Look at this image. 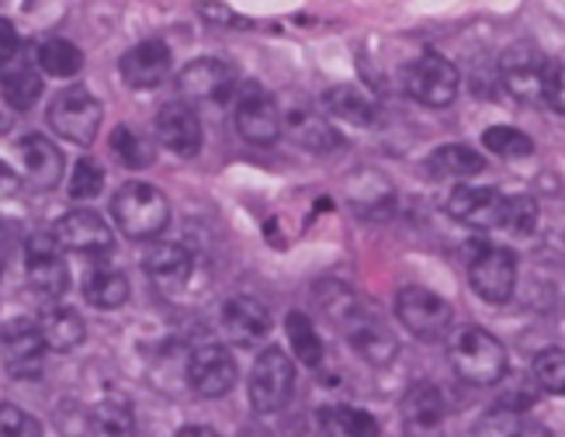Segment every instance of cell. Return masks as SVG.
I'll return each mask as SVG.
<instances>
[{
    "mask_svg": "<svg viewBox=\"0 0 565 437\" xmlns=\"http://www.w3.org/2000/svg\"><path fill=\"white\" fill-rule=\"evenodd\" d=\"M451 369L469 385H497L507 375V348L482 327H465L451 337Z\"/></svg>",
    "mask_w": 565,
    "mask_h": 437,
    "instance_id": "cell-1",
    "label": "cell"
},
{
    "mask_svg": "<svg viewBox=\"0 0 565 437\" xmlns=\"http://www.w3.org/2000/svg\"><path fill=\"white\" fill-rule=\"evenodd\" d=\"M111 215L129 239H153L170 223V205L160 188L146 181H129L111 199Z\"/></svg>",
    "mask_w": 565,
    "mask_h": 437,
    "instance_id": "cell-2",
    "label": "cell"
},
{
    "mask_svg": "<svg viewBox=\"0 0 565 437\" xmlns=\"http://www.w3.org/2000/svg\"><path fill=\"white\" fill-rule=\"evenodd\" d=\"M102 118L105 108L102 102L84 87V84H73L66 90H60L49 105V126H53L56 136L77 142V146H90L102 132Z\"/></svg>",
    "mask_w": 565,
    "mask_h": 437,
    "instance_id": "cell-3",
    "label": "cell"
},
{
    "mask_svg": "<svg viewBox=\"0 0 565 437\" xmlns=\"http://www.w3.org/2000/svg\"><path fill=\"white\" fill-rule=\"evenodd\" d=\"M396 316L399 323L416 337V340H445L448 330H451V302L445 296H437L434 288H424V285H406L399 288L396 296Z\"/></svg>",
    "mask_w": 565,
    "mask_h": 437,
    "instance_id": "cell-4",
    "label": "cell"
},
{
    "mask_svg": "<svg viewBox=\"0 0 565 437\" xmlns=\"http://www.w3.org/2000/svg\"><path fill=\"white\" fill-rule=\"evenodd\" d=\"M472 260H469V281L472 291L486 302H507L518 288V257L507 247H493V243H472Z\"/></svg>",
    "mask_w": 565,
    "mask_h": 437,
    "instance_id": "cell-5",
    "label": "cell"
},
{
    "mask_svg": "<svg viewBox=\"0 0 565 437\" xmlns=\"http://www.w3.org/2000/svg\"><path fill=\"white\" fill-rule=\"evenodd\" d=\"M406 90L427 108H448L458 97V66L440 53H424L406 70Z\"/></svg>",
    "mask_w": 565,
    "mask_h": 437,
    "instance_id": "cell-6",
    "label": "cell"
},
{
    "mask_svg": "<svg viewBox=\"0 0 565 437\" xmlns=\"http://www.w3.org/2000/svg\"><path fill=\"white\" fill-rule=\"evenodd\" d=\"M295 364L281 348H267L250 372V403L257 413H278L291 399Z\"/></svg>",
    "mask_w": 565,
    "mask_h": 437,
    "instance_id": "cell-7",
    "label": "cell"
},
{
    "mask_svg": "<svg viewBox=\"0 0 565 437\" xmlns=\"http://www.w3.org/2000/svg\"><path fill=\"white\" fill-rule=\"evenodd\" d=\"M340 320H343V330H348V340L351 348L372 364H388L392 358H396L399 344L396 337H392V330L385 327V320L379 312L364 309L358 302H343L340 306Z\"/></svg>",
    "mask_w": 565,
    "mask_h": 437,
    "instance_id": "cell-8",
    "label": "cell"
},
{
    "mask_svg": "<svg viewBox=\"0 0 565 437\" xmlns=\"http://www.w3.org/2000/svg\"><path fill=\"white\" fill-rule=\"evenodd\" d=\"M236 129L239 136L254 142V146H271L278 142L285 121H281V108L275 105V97L267 94L264 87L257 84H243L239 94H236Z\"/></svg>",
    "mask_w": 565,
    "mask_h": 437,
    "instance_id": "cell-9",
    "label": "cell"
},
{
    "mask_svg": "<svg viewBox=\"0 0 565 437\" xmlns=\"http://www.w3.org/2000/svg\"><path fill=\"white\" fill-rule=\"evenodd\" d=\"M236 90V73L223 60H194L178 73V97L188 105H226Z\"/></svg>",
    "mask_w": 565,
    "mask_h": 437,
    "instance_id": "cell-10",
    "label": "cell"
},
{
    "mask_svg": "<svg viewBox=\"0 0 565 437\" xmlns=\"http://www.w3.org/2000/svg\"><path fill=\"white\" fill-rule=\"evenodd\" d=\"M545 70L548 63L537 53V45L518 42L500 60V84L518 102H537V97H545Z\"/></svg>",
    "mask_w": 565,
    "mask_h": 437,
    "instance_id": "cell-11",
    "label": "cell"
},
{
    "mask_svg": "<svg viewBox=\"0 0 565 437\" xmlns=\"http://www.w3.org/2000/svg\"><path fill=\"white\" fill-rule=\"evenodd\" d=\"M53 233L66 251L84 254V257H108L115 251V230L90 209H73L60 215Z\"/></svg>",
    "mask_w": 565,
    "mask_h": 437,
    "instance_id": "cell-12",
    "label": "cell"
},
{
    "mask_svg": "<svg viewBox=\"0 0 565 437\" xmlns=\"http://www.w3.org/2000/svg\"><path fill=\"white\" fill-rule=\"evenodd\" d=\"M63 243L56 239V233H35L24 247V267H29V281L42 296L56 299L70 285V267L63 260Z\"/></svg>",
    "mask_w": 565,
    "mask_h": 437,
    "instance_id": "cell-13",
    "label": "cell"
},
{
    "mask_svg": "<svg viewBox=\"0 0 565 437\" xmlns=\"http://www.w3.org/2000/svg\"><path fill=\"white\" fill-rule=\"evenodd\" d=\"M11 160L18 178L35 191H53L63 181V153L45 136H24Z\"/></svg>",
    "mask_w": 565,
    "mask_h": 437,
    "instance_id": "cell-14",
    "label": "cell"
},
{
    "mask_svg": "<svg viewBox=\"0 0 565 437\" xmlns=\"http://www.w3.org/2000/svg\"><path fill=\"white\" fill-rule=\"evenodd\" d=\"M157 139L160 146H167L174 157H199L202 153V118L188 102H170L160 108L157 115Z\"/></svg>",
    "mask_w": 565,
    "mask_h": 437,
    "instance_id": "cell-15",
    "label": "cell"
},
{
    "mask_svg": "<svg viewBox=\"0 0 565 437\" xmlns=\"http://www.w3.org/2000/svg\"><path fill=\"white\" fill-rule=\"evenodd\" d=\"M507 205H510V199L500 188H472V184L455 188L451 199H448V212L458 218V223L479 226V230L503 226Z\"/></svg>",
    "mask_w": 565,
    "mask_h": 437,
    "instance_id": "cell-16",
    "label": "cell"
},
{
    "mask_svg": "<svg viewBox=\"0 0 565 437\" xmlns=\"http://www.w3.org/2000/svg\"><path fill=\"white\" fill-rule=\"evenodd\" d=\"M188 382L199 396L205 399H218L226 396L230 388L236 385V361L230 358L226 348L218 344H205L191 354L188 361Z\"/></svg>",
    "mask_w": 565,
    "mask_h": 437,
    "instance_id": "cell-17",
    "label": "cell"
},
{
    "mask_svg": "<svg viewBox=\"0 0 565 437\" xmlns=\"http://www.w3.org/2000/svg\"><path fill=\"white\" fill-rule=\"evenodd\" d=\"M281 121H285V132L291 142H299L302 150L309 153H330L340 146V136L330 121L319 115L306 97H295L291 105L281 108Z\"/></svg>",
    "mask_w": 565,
    "mask_h": 437,
    "instance_id": "cell-18",
    "label": "cell"
},
{
    "mask_svg": "<svg viewBox=\"0 0 565 437\" xmlns=\"http://www.w3.org/2000/svg\"><path fill=\"white\" fill-rule=\"evenodd\" d=\"M118 70L132 90H153L170 77V49L160 39H146L121 56Z\"/></svg>",
    "mask_w": 565,
    "mask_h": 437,
    "instance_id": "cell-19",
    "label": "cell"
},
{
    "mask_svg": "<svg viewBox=\"0 0 565 437\" xmlns=\"http://www.w3.org/2000/svg\"><path fill=\"white\" fill-rule=\"evenodd\" d=\"M223 327L236 348H254L257 340L271 333V316H267V309L257 299L236 296L223 306Z\"/></svg>",
    "mask_w": 565,
    "mask_h": 437,
    "instance_id": "cell-20",
    "label": "cell"
},
{
    "mask_svg": "<svg viewBox=\"0 0 565 437\" xmlns=\"http://www.w3.org/2000/svg\"><path fill=\"white\" fill-rule=\"evenodd\" d=\"M42 348H45V337L35 320L18 316V320L4 323V361L14 375H21V369H35Z\"/></svg>",
    "mask_w": 565,
    "mask_h": 437,
    "instance_id": "cell-21",
    "label": "cell"
},
{
    "mask_svg": "<svg viewBox=\"0 0 565 437\" xmlns=\"http://www.w3.org/2000/svg\"><path fill=\"white\" fill-rule=\"evenodd\" d=\"M39 327H42V337H45V348L49 351H73L84 344L87 337V323L77 309L70 306H45L42 316H39Z\"/></svg>",
    "mask_w": 565,
    "mask_h": 437,
    "instance_id": "cell-22",
    "label": "cell"
},
{
    "mask_svg": "<svg viewBox=\"0 0 565 437\" xmlns=\"http://www.w3.org/2000/svg\"><path fill=\"white\" fill-rule=\"evenodd\" d=\"M445 396L430 382H416L403 399V417L413 434H430L445 424Z\"/></svg>",
    "mask_w": 565,
    "mask_h": 437,
    "instance_id": "cell-23",
    "label": "cell"
},
{
    "mask_svg": "<svg viewBox=\"0 0 565 437\" xmlns=\"http://www.w3.org/2000/svg\"><path fill=\"white\" fill-rule=\"evenodd\" d=\"M142 271L160 285H181L191 275V251L184 243H153L142 254Z\"/></svg>",
    "mask_w": 565,
    "mask_h": 437,
    "instance_id": "cell-24",
    "label": "cell"
},
{
    "mask_svg": "<svg viewBox=\"0 0 565 437\" xmlns=\"http://www.w3.org/2000/svg\"><path fill=\"white\" fill-rule=\"evenodd\" d=\"M323 108L340 118V121H351V126H372L379 108L372 102V94L354 87V84H340V87H330L323 94Z\"/></svg>",
    "mask_w": 565,
    "mask_h": 437,
    "instance_id": "cell-25",
    "label": "cell"
},
{
    "mask_svg": "<svg viewBox=\"0 0 565 437\" xmlns=\"http://www.w3.org/2000/svg\"><path fill=\"white\" fill-rule=\"evenodd\" d=\"M319 434L323 437H379V420L372 413L354 406H327L319 413Z\"/></svg>",
    "mask_w": 565,
    "mask_h": 437,
    "instance_id": "cell-26",
    "label": "cell"
},
{
    "mask_svg": "<svg viewBox=\"0 0 565 437\" xmlns=\"http://www.w3.org/2000/svg\"><path fill=\"white\" fill-rule=\"evenodd\" d=\"M129 278L111 267H97L84 281V296L94 309H121L129 302Z\"/></svg>",
    "mask_w": 565,
    "mask_h": 437,
    "instance_id": "cell-27",
    "label": "cell"
},
{
    "mask_svg": "<svg viewBox=\"0 0 565 437\" xmlns=\"http://www.w3.org/2000/svg\"><path fill=\"white\" fill-rule=\"evenodd\" d=\"M90 430L94 437H132L136 417L126 399H102L90 409Z\"/></svg>",
    "mask_w": 565,
    "mask_h": 437,
    "instance_id": "cell-28",
    "label": "cell"
},
{
    "mask_svg": "<svg viewBox=\"0 0 565 437\" xmlns=\"http://www.w3.org/2000/svg\"><path fill=\"white\" fill-rule=\"evenodd\" d=\"M427 163H430V174H437V178H472L486 167V160L472 150V146H461V142L440 146V150L430 153Z\"/></svg>",
    "mask_w": 565,
    "mask_h": 437,
    "instance_id": "cell-29",
    "label": "cell"
},
{
    "mask_svg": "<svg viewBox=\"0 0 565 437\" xmlns=\"http://www.w3.org/2000/svg\"><path fill=\"white\" fill-rule=\"evenodd\" d=\"M285 330H288L291 358H299L302 364H309V369H319V361H323V340H319L309 316L306 312H288Z\"/></svg>",
    "mask_w": 565,
    "mask_h": 437,
    "instance_id": "cell-30",
    "label": "cell"
},
{
    "mask_svg": "<svg viewBox=\"0 0 565 437\" xmlns=\"http://www.w3.org/2000/svg\"><path fill=\"white\" fill-rule=\"evenodd\" d=\"M39 66H42V73H49V77L66 81V77H77L84 70V53L66 39H45L39 45Z\"/></svg>",
    "mask_w": 565,
    "mask_h": 437,
    "instance_id": "cell-31",
    "label": "cell"
},
{
    "mask_svg": "<svg viewBox=\"0 0 565 437\" xmlns=\"http://www.w3.org/2000/svg\"><path fill=\"white\" fill-rule=\"evenodd\" d=\"M111 153L126 167L139 170V167H150L157 160V146H153V139L139 136L132 126H118L111 132Z\"/></svg>",
    "mask_w": 565,
    "mask_h": 437,
    "instance_id": "cell-32",
    "label": "cell"
},
{
    "mask_svg": "<svg viewBox=\"0 0 565 437\" xmlns=\"http://www.w3.org/2000/svg\"><path fill=\"white\" fill-rule=\"evenodd\" d=\"M42 94V77L32 66H14L4 70V105L14 111H29Z\"/></svg>",
    "mask_w": 565,
    "mask_h": 437,
    "instance_id": "cell-33",
    "label": "cell"
},
{
    "mask_svg": "<svg viewBox=\"0 0 565 437\" xmlns=\"http://www.w3.org/2000/svg\"><path fill=\"white\" fill-rule=\"evenodd\" d=\"M482 146L489 153L507 157V160H521V157L534 153V139L521 129H513V126H489L482 132Z\"/></svg>",
    "mask_w": 565,
    "mask_h": 437,
    "instance_id": "cell-34",
    "label": "cell"
},
{
    "mask_svg": "<svg viewBox=\"0 0 565 437\" xmlns=\"http://www.w3.org/2000/svg\"><path fill=\"white\" fill-rule=\"evenodd\" d=\"M531 372L537 379V385L552 396H565V351L562 348H545L534 354Z\"/></svg>",
    "mask_w": 565,
    "mask_h": 437,
    "instance_id": "cell-35",
    "label": "cell"
},
{
    "mask_svg": "<svg viewBox=\"0 0 565 437\" xmlns=\"http://www.w3.org/2000/svg\"><path fill=\"white\" fill-rule=\"evenodd\" d=\"M105 191V170L97 160L90 157H81L77 163H73V174H70V184H66V194L70 199H97V194Z\"/></svg>",
    "mask_w": 565,
    "mask_h": 437,
    "instance_id": "cell-36",
    "label": "cell"
},
{
    "mask_svg": "<svg viewBox=\"0 0 565 437\" xmlns=\"http://www.w3.org/2000/svg\"><path fill=\"white\" fill-rule=\"evenodd\" d=\"M503 230L513 233V236H531L537 230V202L527 199V194H518V199H510Z\"/></svg>",
    "mask_w": 565,
    "mask_h": 437,
    "instance_id": "cell-37",
    "label": "cell"
},
{
    "mask_svg": "<svg viewBox=\"0 0 565 437\" xmlns=\"http://www.w3.org/2000/svg\"><path fill=\"white\" fill-rule=\"evenodd\" d=\"M0 437H42V427L21 406L4 403L0 406Z\"/></svg>",
    "mask_w": 565,
    "mask_h": 437,
    "instance_id": "cell-38",
    "label": "cell"
},
{
    "mask_svg": "<svg viewBox=\"0 0 565 437\" xmlns=\"http://www.w3.org/2000/svg\"><path fill=\"white\" fill-rule=\"evenodd\" d=\"M199 14L209 21V24H218V29H250V21L236 14L233 8L218 4V0H209V4H199Z\"/></svg>",
    "mask_w": 565,
    "mask_h": 437,
    "instance_id": "cell-39",
    "label": "cell"
},
{
    "mask_svg": "<svg viewBox=\"0 0 565 437\" xmlns=\"http://www.w3.org/2000/svg\"><path fill=\"white\" fill-rule=\"evenodd\" d=\"M545 102L552 111L565 115V63H548L545 70Z\"/></svg>",
    "mask_w": 565,
    "mask_h": 437,
    "instance_id": "cell-40",
    "label": "cell"
},
{
    "mask_svg": "<svg viewBox=\"0 0 565 437\" xmlns=\"http://www.w3.org/2000/svg\"><path fill=\"white\" fill-rule=\"evenodd\" d=\"M0 56H4V66H8V60L18 56V35H14V24L8 18L0 21Z\"/></svg>",
    "mask_w": 565,
    "mask_h": 437,
    "instance_id": "cell-41",
    "label": "cell"
},
{
    "mask_svg": "<svg viewBox=\"0 0 565 437\" xmlns=\"http://www.w3.org/2000/svg\"><path fill=\"white\" fill-rule=\"evenodd\" d=\"M178 437H218L212 427H184V430H178Z\"/></svg>",
    "mask_w": 565,
    "mask_h": 437,
    "instance_id": "cell-42",
    "label": "cell"
}]
</instances>
